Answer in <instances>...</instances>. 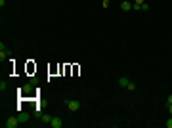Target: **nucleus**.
I'll return each instance as SVG.
<instances>
[{
	"instance_id": "obj_16",
	"label": "nucleus",
	"mask_w": 172,
	"mask_h": 128,
	"mask_svg": "<svg viewBox=\"0 0 172 128\" xmlns=\"http://www.w3.org/2000/svg\"><path fill=\"white\" fill-rule=\"evenodd\" d=\"M168 113L172 115V103H168Z\"/></svg>"
},
{
	"instance_id": "obj_2",
	"label": "nucleus",
	"mask_w": 172,
	"mask_h": 128,
	"mask_svg": "<svg viewBox=\"0 0 172 128\" xmlns=\"http://www.w3.org/2000/svg\"><path fill=\"white\" fill-rule=\"evenodd\" d=\"M19 124H21V122H19L17 115H15V117H10V119H8V120L4 122V128H17Z\"/></svg>"
},
{
	"instance_id": "obj_17",
	"label": "nucleus",
	"mask_w": 172,
	"mask_h": 128,
	"mask_svg": "<svg viewBox=\"0 0 172 128\" xmlns=\"http://www.w3.org/2000/svg\"><path fill=\"white\" fill-rule=\"evenodd\" d=\"M4 4H6V0H0V8H4Z\"/></svg>"
},
{
	"instance_id": "obj_5",
	"label": "nucleus",
	"mask_w": 172,
	"mask_h": 128,
	"mask_svg": "<svg viewBox=\"0 0 172 128\" xmlns=\"http://www.w3.org/2000/svg\"><path fill=\"white\" fill-rule=\"evenodd\" d=\"M17 119H19V122H27V120L31 119V115H29V113H23V111H19V113H17Z\"/></svg>"
},
{
	"instance_id": "obj_14",
	"label": "nucleus",
	"mask_w": 172,
	"mask_h": 128,
	"mask_svg": "<svg viewBox=\"0 0 172 128\" xmlns=\"http://www.w3.org/2000/svg\"><path fill=\"white\" fill-rule=\"evenodd\" d=\"M145 0H134V4H144Z\"/></svg>"
},
{
	"instance_id": "obj_15",
	"label": "nucleus",
	"mask_w": 172,
	"mask_h": 128,
	"mask_svg": "<svg viewBox=\"0 0 172 128\" xmlns=\"http://www.w3.org/2000/svg\"><path fill=\"white\" fill-rule=\"evenodd\" d=\"M166 103H172V94H170V96L166 98Z\"/></svg>"
},
{
	"instance_id": "obj_9",
	"label": "nucleus",
	"mask_w": 172,
	"mask_h": 128,
	"mask_svg": "<svg viewBox=\"0 0 172 128\" xmlns=\"http://www.w3.org/2000/svg\"><path fill=\"white\" fill-rule=\"evenodd\" d=\"M136 84H134V82H132V80H130V82H128V86H126V90H130V92H134V90H136Z\"/></svg>"
},
{
	"instance_id": "obj_12",
	"label": "nucleus",
	"mask_w": 172,
	"mask_h": 128,
	"mask_svg": "<svg viewBox=\"0 0 172 128\" xmlns=\"http://www.w3.org/2000/svg\"><path fill=\"white\" fill-rule=\"evenodd\" d=\"M164 126H166V128H172V115H170V119L164 122Z\"/></svg>"
},
{
	"instance_id": "obj_8",
	"label": "nucleus",
	"mask_w": 172,
	"mask_h": 128,
	"mask_svg": "<svg viewBox=\"0 0 172 128\" xmlns=\"http://www.w3.org/2000/svg\"><path fill=\"white\" fill-rule=\"evenodd\" d=\"M140 12H149V4H147V2H144V4L140 6Z\"/></svg>"
},
{
	"instance_id": "obj_10",
	"label": "nucleus",
	"mask_w": 172,
	"mask_h": 128,
	"mask_svg": "<svg viewBox=\"0 0 172 128\" xmlns=\"http://www.w3.org/2000/svg\"><path fill=\"white\" fill-rule=\"evenodd\" d=\"M6 57H8V54H6V50H0V60L4 61V60H6Z\"/></svg>"
},
{
	"instance_id": "obj_4",
	"label": "nucleus",
	"mask_w": 172,
	"mask_h": 128,
	"mask_svg": "<svg viewBox=\"0 0 172 128\" xmlns=\"http://www.w3.org/2000/svg\"><path fill=\"white\" fill-rule=\"evenodd\" d=\"M132 6H134V4H132V2H128V0H122V2H121V10H122V12H130Z\"/></svg>"
},
{
	"instance_id": "obj_1",
	"label": "nucleus",
	"mask_w": 172,
	"mask_h": 128,
	"mask_svg": "<svg viewBox=\"0 0 172 128\" xmlns=\"http://www.w3.org/2000/svg\"><path fill=\"white\" fill-rule=\"evenodd\" d=\"M63 103H65V107H67L69 111H78L80 109V101L78 100H69V98H65Z\"/></svg>"
},
{
	"instance_id": "obj_3",
	"label": "nucleus",
	"mask_w": 172,
	"mask_h": 128,
	"mask_svg": "<svg viewBox=\"0 0 172 128\" xmlns=\"http://www.w3.org/2000/svg\"><path fill=\"white\" fill-rule=\"evenodd\" d=\"M50 126H52V128H63V120L59 119V117H52Z\"/></svg>"
},
{
	"instance_id": "obj_13",
	"label": "nucleus",
	"mask_w": 172,
	"mask_h": 128,
	"mask_svg": "<svg viewBox=\"0 0 172 128\" xmlns=\"http://www.w3.org/2000/svg\"><path fill=\"white\" fill-rule=\"evenodd\" d=\"M109 4H111L109 0H103V2H101V6H103V8H109Z\"/></svg>"
},
{
	"instance_id": "obj_11",
	"label": "nucleus",
	"mask_w": 172,
	"mask_h": 128,
	"mask_svg": "<svg viewBox=\"0 0 172 128\" xmlns=\"http://www.w3.org/2000/svg\"><path fill=\"white\" fill-rule=\"evenodd\" d=\"M0 90H2V92H6V90H8V84H6L4 80H2V82H0Z\"/></svg>"
},
{
	"instance_id": "obj_7",
	"label": "nucleus",
	"mask_w": 172,
	"mask_h": 128,
	"mask_svg": "<svg viewBox=\"0 0 172 128\" xmlns=\"http://www.w3.org/2000/svg\"><path fill=\"white\" fill-rule=\"evenodd\" d=\"M128 82H130V80H128L126 77H121V78H119V86H121V88H126Z\"/></svg>"
},
{
	"instance_id": "obj_6",
	"label": "nucleus",
	"mask_w": 172,
	"mask_h": 128,
	"mask_svg": "<svg viewBox=\"0 0 172 128\" xmlns=\"http://www.w3.org/2000/svg\"><path fill=\"white\" fill-rule=\"evenodd\" d=\"M33 88H35V84H31V82H29V84H25V86L21 88V92H23V94H31V92H33Z\"/></svg>"
}]
</instances>
